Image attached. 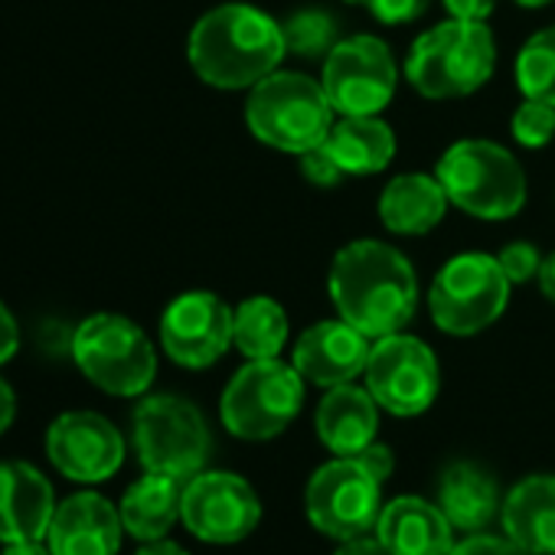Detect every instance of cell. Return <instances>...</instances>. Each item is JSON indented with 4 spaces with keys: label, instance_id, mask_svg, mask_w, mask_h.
<instances>
[{
    "label": "cell",
    "instance_id": "obj_39",
    "mask_svg": "<svg viewBox=\"0 0 555 555\" xmlns=\"http://www.w3.org/2000/svg\"><path fill=\"white\" fill-rule=\"evenodd\" d=\"M539 292L545 301L555 305V251L542 258V268H539Z\"/></svg>",
    "mask_w": 555,
    "mask_h": 555
},
{
    "label": "cell",
    "instance_id": "obj_20",
    "mask_svg": "<svg viewBox=\"0 0 555 555\" xmlns=\"http://www.w3.org/2000/svg\"><path fill=\"white\" fill-rule=\"evenodd\" d=\"M314 428L327 451H334L337 457H357L366 444L376 441L379 402L366 386H334L318 405Z\"/></svg>",
    "mask_w": 555,
    "mask_h": 555
},
{
    "label": "cell",
    "instance_id": "obj_8",
    "mask_svg": "<svg viewBox=\"0 0 555 555\" xmlns=\"http://www.w3.org/2000/svg\"><path fill=\"white\" fill-rule=\"evenodd\" d=\"M131 435L141 467L177 480L196 477L212 454V435L203 412L173 392L144 396L131 415Z\"/></svg>",
    "mask_w": 555,
    "mask_h": 555
},
{
    "label": "cell",
    "instance_id": "obj_27",
    "mask_svg": "<svg viewBox=\"0 0 555 555\" xmlns=\"http://www.w3.org/2000/svg\"><path fill=\"white\" fill-rule=\"evenodd\" d=\"M282 30H285L288 53L305 60V63H324L334 53V47L344 40L337 17L324 8L295 11L288 21H282Z\"/></svg>",
    "mask_w": 555,
    "mask_h": 555
},
{
    "label": "cell",
    "instance_id": "obj_30",
    "mask_svg": "<svg viewBox=\"0 0 555 555\" xmlns=\"http://www.w3.org/2000/svg\"><path fill=\"white\" fill-rule=\"evenodd\" d=\"M503 274L509 278V285H526L532 282V278H539V268H542V255L532 242L519 238V242H509L500 248L496 255Z\"/></svg>",
    "mask_w": 555,
    "mask_h": 555
},
{
    "label": "cell",
    "instance_id": "obj_29",
    "mask_svg": "<svg viewBox=\"0 0 555 555\" xmlns=\"http://www.w3.org/2000/svg\"><path fill=\"white\" fill-rule=\"evenodd\" d=\"M509 131H513V141L519 147H526V151H539V147L552 144V138H555V105L522 99V105L509 118Z\"/></svg>",
    "mask_w": 555,
    "mask_h": 555
},
{
    "label": "cell",
    "instance_id": "obj_32",
    "mask_svg": "<svg viewBox=\"0 0 555 555\" xmlns=\"http://www.w3.org/2000/svg\"><path fill=\"white\" fill-rule=\"evenodd\" d=\"M448 555H529L522 545H516L506 532L493 535V532H467V539L454 542V548Z\"/></svg>",
    "mask_w": 555,
    "mask_h": 555
},
{
    "label": "cell",
    "instance_id": "obj_43",
    "mask_svg": "<svg viewBox=\"0 0 555 555\" xmlns=\"http://www.w3.org/2000/svg\"><path fill=\"white\" fill-rule=\"evenodd\" d=\"M344 4H353V8H370L373 0H344Z\"/></svg>",
    "mask_w": 555,
    "mask_h": 555
},
{
    "label": "cell",
    "instance_id": "obj_31",
    "mask_svg": "<svg viewBox=\"0 0 555 555\" xmlns=\"http://www.w3.org/2000/svg\"><path fill=\"white\" fill-rule=\"evenodd\" d=\"M301 173L311 186H321V190H331L337 186L347 173L340 170V164L334 160V154L321 144L314 151H305L301 154Z\"/></svg>",
    "mask_w": 555,
    "mask_h": 555
},
{
    "label": "cell",
    "instance_id": "obj_16",
    "mask_svg": "<svg viewBox=\"0 0 555 555\" xmlns=\"http://www.w3.org/2000/svg\"><path fill=\"white\" fill-rule=\"evenodd\" d=\"M370 350H373L370 337L337 318V321H321L308 327L295 340L292 363L305 376V383L334 389L363 376Z\"/></svg>",
    "mask_w": 555,
    "mask_h": 555
},
{
    "label": "cell",
    "instance_id": "obj_40",
    "mask_svg": "<svg viewBox=\"0 0 555 555\" xmlns=\"http://www.w3.org/2000/svg\"><path fill=\"white\" fill-rule=\"evenodd\" d=\"M138 555H190L183 545H177V542H167V539H154V542H144L141 548H138Z\"/></svg>",
    "mask_w": 555,
    "mask_h": 555
},
{
    "label": "cell",
    "instance_id": "obj_35",
    "mask_svg": "<svg viewBox=\"0 0 555 555\" xmlns=\"http://www.w3.org/2000/svg\"><path fill=\"white\" fill-rule=\"evenodd\" d=\"M21 350V324L14 318V311L0 301V366L11 363Z\"/></svg>",
    "mask_w": 555,
    "mask_h": 555
},
{
    "label": "cell",
    "instance_id": "obj_11",
    "mask_svg": "<svg viewBox=\"0 0 555 555\" xmlns=\"http://www.w3.org/2000/svg\"><path fill=\"white\" fill-rule=\"evenodd\" d=\"M379 490L383 483L357 457H334L311 474L305 509L318 532L340 542L360 539L376 529V519L383 513Z\"/></svg>",
    "mask_w": 555,
    "mask_h": 555
},
{
    "label": "cell",
    "instance_id": "obj_1",
    "mask_svg": "<svg viewBox=\"0 0 555 555\" xmlns=\"http://www.w3.org/2000/svg\"><path fill=\"white\" fill-rule=\"evenodd\" d=\"M337 318L370 340L409 327L418 308V278L412 261L383 238H357L344 245L327 274Z\"/></svg>",
    "mask_w": 555,
    "mask_h": 555
},
{
    "label": "cell",
    "instance_id": "obj_12",
    "mask_svg": "<svg viewBox=\"0 0 555 555\" xmlns=\"http://www.w3.org/2000/svg\"><path fill=\"white\" fill-rule=\"evenodd\" d=\"M321 82L337 115H379L399 89V66L379 37L353 34L324 60Z\"/></svg>",
    "mask_w": 555,
    "mask_h": 555
},
{
    "label": "cell",
    "instance_id": "obj_13",
    "mask_svg": "<svg viewBox=\"0 0 555 555\" xmlns=\"http://www.w3.org/2000/svg\"><path fill=\"white\" fill-rule=\"evenodd\" d=\"M180 519L199 542L232 545L255 532L261 519V500L238 474L199 470L183 483Z\"/></svg>",
    "mask_w": 555,
    "mask_h": 555
},
{
    "label": "cell",
    "instance_id": "obj_24",
    "mask_svg": "<svg viewBox=\"0 0 555 555\" xmlns=\"http://www.w3.org/2000/svg\"><path fill=\"white\" fill-rule=\"evenodd\" d=\"M438 506L454 529L483 532V526L493 522L503 503L496 493V480L483 467L470 461H457L444 467L438 477Z\"/></svg>",
    "mask_w": 555,
    "mask_h": 555
},
{
    "label": "cell",
    "instance_id": "obj_37",
    "mask_svg": "<svg viewBox=\"0 0 555 555\" xmlns=\"http://www.w3.org/2000/svg\"><path fill=\"white\" fill-rule=\"evenodd\" d=\"M334 555H392L379 539H366V535H360V539H347V542H340V548L334 552Z\"/></svg>",
    "mask_w": 555,
    "mask_h": 555
},
{
    "label": "cell",
    "instance_id": "obj_41",
    "mask_svg": "<svg viewBox=\"0 0 555 555\" xmlns=\"http://www.w3.org/2000/svg\"><path fill=\"white\" fill-rule=\"evenodd\" d=\"M4 555H53V552H50V545H43V539H40V542H14V545L4 548Z\"/></svg>",
    "mask_w": 555,
    "mask_h": 555
},
{
    "label": "cell",
    "instance_id": "obj_38",
    "mask_svg": "<svg viewBox=\"0 0 555 555\" xmlns=\"http://www.w3.org/2000/svg\"><path fill=\"white\" fill-rule=\"evenodd\" d=\"M17 418V392L11 389V383L0 376V435H4Z\"/></svg>",
    "mask_w": 555,
    "mask_h": 555
},
{
    "label": "cell",
    "instance_id": "obj_17",
    "mask_svg": "<svg viewBox=\"0 0 555 555\" xmlns=\"http://www.w3.org/2000/svg\"><path fill=\"white\" fill-rule=\"evenodd\" d=\"M121 532V509L95 490H79L56 506L47 545L53 555H118Z\"/></svg>",
    "mask_w": 555,
    "mask_h": 555
},
{
    "label": "cell",
    "instance_id": "obj_15",
    "mask_svg": "<svg viewBox=\"0 0 555 555\" xmlns=\"http://www.w3.org/2000/svg\"><path fill=\"white\" fill-rule=\"evenodd\" d=\"M47 454L53 467L76 483H102L125 464V438L99 412H63L47 428Z\"/></svg>",
    "mask_w": 555,
    "mask_h": 555
},
{
    "label": "cell",
    "instance_id": "obj_36",
    "mask_svg": "<svg viewBox=\"0 0 555 555\" xmlns=\"http://www.w3.org/2000/svg\"><path fill=\"white\" fill-rule=\"evenodd\" d=\"M444 8L457 21H487L496 8V0H444Z\"/></svg>",
    "mask_w": 555,
    "mask_h": 555
},
{
    "label": "cell",
    "instance_id": "obj_28",
    "mask_svg": "<svg viewBox=\"0 0 555 555\" xmlns=\"http://www.w3.org/2000/svg\"><path fill=\"white\" fill-rule=\"evenodd\" d=\"M513 73L522 99L555 105V27H545L522 43Z\"/></svg>",
    "mask_w": 555,
    "mask_h": 555
},
{
    "label": "cell",
    "instance_id": "obj_22",
    "mask_svg": "<svg viewBox=\"0 0 555 555\" xmlns=\"http://www.w3.org/2000/svg\"><path fill=\"white\" fill-rule=\"evenodd\" d=\"M448 203L435 173H399L379 193V219L392 235H425L444 219Z\"/></svg>",
    "mask_w": 555,
    "mask_h": 555
},
{
    "label": "cell",
    "instance_id": "obj_3",
    "mask_svg": "<svg viewBox=\"0 0 555 555\" xmlns=\"http://www.w3.org/2000/svg\"><path fill=\"white\" fill-rule=\"evenodd\" d=\"M334 121L337 112L324 92V82L305 73L274 69L248 89L245 125L261 144L274 151L301 157L305 151H314L327 141Z\"/></svg>",
    "mask_w": 555,
    "mask_h": 555
},
{
    "label": "cell",
    "instance_id": "obj_18",
    "mask_svg": "<svg viewBox=\"0 0 555 555\" xmlns=\"http://www.w3.org/2000/svg\"><path fill=\"white\" fill-rule=\"evenodd\" d=\"M47 474L27 461H0V542H40L56 513Z\"/></svg>",
    "mask_w": 555,
    "mask_h": 555
},
{
    "label": "cell",
    "instance_id": "obj_10",
    "mask_svg": "<svg viewBox=\"0 0 555 555\" xmlns=\"http://www.w3.org/2000/svg\"><path fill=\"white\" fill-rule=\"evenodd\" d=\"M366 389L389 415L412 418L431 409L441 389V370L435 350L412 334H389L373 340L366 370Z\"/></svg>",
    "mask_w": 555,
    "mask_h": 555
},
{
    "label": "cell",
    "instance_id": "obj_14",
    "mask_svg": "<svg viewBox=\"0 0 555 555\" xmlns=\"http://www.w3.org/2000/svg\"><path fill=\"white\" fill-rule=\"evenodd\" d=\"M235 311L212 292H183L160 314V347L183 370H206L232 347Z\"/></svg>",
    "mask_w": 555,
    "mask_h": 555
},
{
    "label": "cell",
    "instance_id": "obj_2",
    "mask_svg": "<svg viewBox=\"0 0 555 555\" xmlns=\"http://www.w3.org/2000/svg\"><path fill=\"white\" fill-rule=\"evenodd\" d=\"M288 56L285 30L251 4H219L206 11L186 40L190 69L212 89L238 92L258 86Z\"/></svg>",
    "mask_w": 555,
    "mask_h": 555
},
{
    "label": "cell",
    "instance_id": "obj_26",
    "mask_svg": "<svg viewBox=\"0 0 555 555\" xmlns=\"http://www.w3.org/2000/svg\"><path fill=\"white\" fill-rule=\"evenodd\" d=\"M288 331L292 327H288L285 308L274 298L255 295L235 308L232 347H238L245 360H274V357H282L288 344Z\"/></svg>",
    "mask_w": 555,
    "mask_h": 555
},
{
    "label": "cell",
    "instance_id": "obj_7",
    "mask_svg": "<svg viewBox=\"0 0 555 555\" xmlns=\"http://www.w3.org/2000/svg\"><path fill=\"white\" fill-rule=\"evenodd\" d=\"M509 278L496 255L461 251L438 268L428 288V314L451 337H474L493 327L509 305Z\"/></svg>",
    "mask_w": 555,
    "mask_h": 555
},
{
    "label": "cell",
    "instance_id": "obj_6",
    "mask_svg": "<svg viewBox=\"0 0 555 555\" xmlns=\"http://www.w3.org/2000/svg\"><path fill=\"white\" fill-rule=\"evenodd\" d=\"M69 353L79 373L102 392L118 399L144 396L157 376V350L151 337L125 314H89L69 334Z\"/></svg>",
    "mask_w": 555,
    "mask_h": 555
},
{
    "label": "cell",
    "instance_id": "obj_42",
    "mask_svg": "<svg viewBox=\"0 0 555 555\" xmlns=\"http://www.w3.org/2000/svg\"><path fill=\"white\" fill-rule=\"evenodd\" d=\"M513 4H519V8H529V11H535V8H545V4H552V0H513Z\"/></svg>",
    "mask_w": 555,
    "mask_h": 555
},
{
    "label": "cell",
    "instance_id": "obj_9",
    "mask_svg": "<svg viewBox=\"0 0 555 555\" xmlns=\"http://www.w3.org/2000/svg\"><path fill=\"white\" fill-rule=\"evenodd\" d=\"M305 405V376L285 360H248L225 386L219 415L229 435L268 441L282 435Z\"/></svg>",
    "mask_w": 555,
    "mask_h": 555
},
{
    "label": "cell",
    "instance_id": "obj_25",
    "mask_svg": "<svg viewBox=\"0 0 555 555\" xmlns=\"http://www.w3.org/2000/svg\"><path fill=\"white\" fill-rule=\"evenodd\" d=\"M183 483L177 477L167 474H151L144 470L141 480H134L125 496H121V522L125 532H131L141 542H154L164 539L173 522L180 519V506H183Z\"/></svg>",
    "mask_w": 555,
    "mask_h": 555
},
{
    "label": "cell",
    "instance_id": "obj_34",
    "mask_svg": "<svg viewBox=\"0 0 555 555\" xmlns=\"http://www.w3.org/2000/svg\"><path fill=\"white\" fill-rule=\"evenodd\" d=\"M357 461H360L379 483H386V480L392 477V470H396V454H392V448H389V444H379V441L366 444V448L357 454Z\"/></svg>",
    "mask_w": 555,
    "mask_h": 555
},
{
    "label": "cell",
    "instance_id": "obj_23",
    "mask_svg": "<svg viewBox=\"0 0 555 555\" xmlns=\"http://www.w3.org/2000/svg\"><path fill=\"white\" fill-rule=\"evenodd\" d=\"M344 173H379L396 160L399 141L389 121L379 115H340L324 141Z\"/></svg>",
    "mask_w": 555,
    "mask_h": 555
},
{
    "label": "cell",
    "instance_id": "obj_33",
    "mask_svg": "<svg viewBox=\"0 0 555 555\" xmlns=\"http://www.w3.org/2000/svg\"><path fill=\"white\" fill-rule=\"evenodd\" d=\"M431 8V0H373L370 11L376 14L379 24L399 27V24H415L425 11Z\"/></svg>",
    "mask_w": 555,
    "mask_h": 555
},
{
    "label": "cell",
    "instance_id": "obj_19",
    "mask_svg": "<svg viewBox=\"0 0 555 555\" xmlns=\"http://www.w3.org/2000/svg\"><path fill=\"white\" fill-rule=\"evenodd\" d=\"M376 539L392 555H448L454 548V526L438 503L422 496H396L376 519Z\"/></svg>",
    "mask_w": 555,
    "mask_h": 555
},
{
    "label": "cell",
    "instance_id": "obj_4",
    "mask_svg": "<svg viewBox=\"0 0 555 555\" xmlns=\"http://www.w3.org/2000/svg\"><path fill=\"white\" fill-rule=\"evenodd\" d=\"M496 66L487 21H444L422 34L405 56V79L425 99H464L483 89Z\"/></svg>",
    "mask_w": 555,
    "mask_h": 555
},
{
    "label": "cell",
    "instance_id": "obj_5",
    "mask_svg": "<svg viewBox=\"0 0 555 555\" xmlns=\"http://www.w3.org/2000/svg\"><path fill=\"white\" fill-rule=\"evenodd\" d=\"M435 177L461 212L487 222L513 219L529 193L522 164L503 144L487 138L454 141L441 154Z\"/></svg>",
    "mask_w": 555,
    "mask_h": 555
},
{
    "label": "cell",
    "instance_id": "obj_21",
    "mask_svg": "<svg viewBox=\"0 0 555 555\" xmlns=\"http://www.w3.org/2000/svg\"><path fill=\"white\" fill-rule=\"evenodd\" d=\"M503 532L529 555H555V474L519 480L500 506Z\"/></svg>",
    "mask_w": 555,
    "mask_h": 555
}]
</instances>
